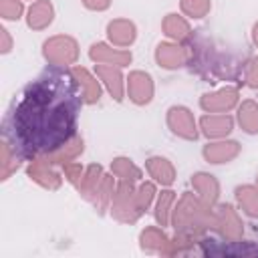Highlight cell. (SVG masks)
Returning a JSON list of instances; mask_svg holds the SVG:
<instances>
[{"label":"cell","mask_w":258,"mask_h":258,"mask_svg":"<svg viewBox=\"0 0 258 258\" xmlns=\"http://www.w3.org/2000/svg\"><path fill=\"white\" fill-rule=\"evenodd\" d=\"M89 58L95 62V64H113V67H129L133 62V52L129 48H119V46H113L111 42L107 40H97L89 46Z\"/></svg>","instance_id":"11"},{"label":"cell","mask_w":258,"mask_h":258,"mask_svg":"<svg viewBox=\"0 0 258 258\" xmlns=\"http://www.w3.org/2000/svg\"><path fill=\"white\" fill-rule=\"evenodd\" d=\"M24 2H26V0H24ZM28 2H34V0H28Z\"/></svg>","instance_id":"39"},{"label":"cell","mask_w":258,"mask_h":258,"mask_svg":"<svg viewBox=\"0 0 258 258\" xmlns=\"http://www.w3.org/2000/svg\"><path fill=\"white\" fill-rule=\"evenodd\" d=\"M24 161L26 159L6 139L0 141V181H8L10 175L16 173Z\"/></svg>","instance_id":"27"},{"label":"cell","mask_w":258,"mask_h":258,"mask_svg":"<svg viewBox=\"0 0 258 258\" xmlns=\"http://www.w3.org/2000/svg\"><path fill=\"white\" fill-rule=\"evenodd\" d=\"M242 101L240 97V85H224L214 91H208L200 97L198 105L204 113H232L236 111L238 103Z\"/></svg>","instance_id":"8"},{"label":"cell","mask_w":258,"mask_h":258,"mask_svg":"<svg viewBox=\"0 0 258 258\" xmlns=\"http://www.w3.org/2000/svg\"><path fill=\"white\" fill-rule=\"evenodd\" d=\"M165 125L173 137L183 141H198L202 135L194 111L185 105H171L165 111Z\"/></svg>","instance_id":"6"},{"label":"cell","mask_w":258,"mask_h":258,"mask_svg":"<svg viewBox=\"0 0 258 258\" xmlns=\"http://www.w3.org/2000/svg\"><path fill=\"white\" fill-rule=\"evenodd\" d=\"M12 48H14V38H12L10 30L6 26H0V54L6 56L12 52Z\"/></svg>","instance_id":"35"},{"label":"cell","mask_w":258,"mask_h":258,"mask_svg":"<svg viewBox=\"0 0 258 258\" xmlns=\"http://www.w3.org/2000/svg\"><path fill=\"white\" fill-rule=\"evenodd\" d=\"M214 232L224 242H238L244 236V222L240 210L234 204L214 206Z\"/></svg>","instance_id":"7"},{"label":"cell","mask_w":258,"mask_h":258,"mask_svg":"<svg viewBox=\"0 0 258 258\" xmlns=\"http://www.w3.org/2000/svg\"><path fill=\"white\" fill-rule=\"evenodd\" d=\"M153 60L163 71H177L181 67H187V62H189L187 44L165 38V40L157 42V46L153 50Z\"/></svg>","instance_id":"10"},{"label":"cell","mask_w":258,"mask_h":258,"mask_svg":"<svg viewBox=\"0 0 258 258\" xmlns=\"http://www.w3.org/2000/svg\"><path fill=\"white\" fill-rule=\"evenodd\" d=\"M40 54L48 67H64L71 69L77 64L81 56V46L79 40L71 34H52L44 38Z\"/></svg>","instance_id":"3"},{"label":"cell","mask_w":258,"mask_h":258,"mask_svg":"<svg viewBox=\"0 0 258 258\" xmlns=\"http://www.w3.org/2000/svg\"><path fill=\"white\" fill-rule=\"evenodd\" d=\"M157 187H159V185H157L153 179H141V181H137V185H135V196H137V202H139V208H141L143 214L153 208V202H155V198H157V194H159Z\"/></svg>","instance_id":"30"},{"label":"cell","mask_w":258,"mask_h":258,"mask_svg":"<svg viewBox=\"0 0 258 258\" xmlns=\"http://www.w3.org/2000/svg\"><path fill=\"white\" fill-rule=\"evenodd\" d=\"M115 189H117V177L113 173H105L103 181H101V185H99V189H97V194H95V198L91 202V206L95 208L97 214L103 216L105 212H109L113 196H115Z\"/></svg>","instance_id":"28"},{"label":"cell","mask_w":258,"mask_h":258,"mask_svg":"<svg viewBox=\"0 0 258 258\" xmlns=\"http://www.w3.org/2000/svg\"><path fill=\"white\" fill-rule=\"evenodd\" d=\"M54 16H56V10H54V4L50 0H34L26 8L24 22L30 30L42 32L54 22Z\"/></svg>","instance_id":"18"},{"label":"cell","mask_w":258,"mask_h":258,"mask_svg":"<svg viewBox=\"0 0 258 258\" xmlns=\"http://www.w3.org/2000/svg\"><path fill=\"white\" fill-rule=\"evenodd\" d=\"M24 0H0V18L4 22H18L26 14Z\"/></svg>","instance_id":"32"},{"label":"cell","mask_w":258,"mask_h":258,"mask_svg":"<svg viewBox=\"0 0 258 258\" xmlns=\"http://www.w3.org/2000/svg\"><path fill=\"white\" fill-rule=\"evenodd\" d=\"M95 75L99 77V81L103 83V89L109 93V97L115 103H123L127 99L125 95V77L121 67H113V64H95Z\"/></svg>","instance_id":"15"},{"label":"cell","mask_w":258,"mask_h":258,"mask_svg":"<svg viewBox=\"0 0 258 258\" xmlns=\"http://www.w3.org/2000/svg\"><path fill=\"white\" fill-rule=\"evenodd\" d=\"M250 38H252V44L258 48V20L252 24V30H250Z\"/></svg>","instance_id":"37"},{"label":"cell","mask_w":258,"mask_h":258,"mask_svg":"<svg viewBox=\"0 0 258 258\" xmlns=\"http://www.w3.org/2000/svg\"><path fill=\"white\" fill-rule=\"evenodd\" d=\"M83 151H85V139L81 137V135H75L69 143H64L60 149H56V151H52V153H48V157L56 163V165H64V163H69V161H77L81 155H83Z\"/></svg>","instance_id":"29"},{"label":"cell","mask_w":258,"mask_h":258,"mask_svg":"<svg viewBox=\"0 0 258 258\" xmlns=\"http://www.w3.org/2000/svg\"><path fill=\"white\" fill-rule=\"evenodd\" d=\"M254 183H256V185H258V173H256V179H254Z\"/></svg>","instance_id":"38"},{"label":"cell","mask_w":258,"mask_h":258,"mask_svg":"<svg viewBox=\"0 0 258 258\" xmlns=\"http://www.w3.org/2000/svg\"><path fill=\"white\" fill-rule=\"evenodd\" d=\"M179 12L189 20H204L212 12V0H179Z\"/></svg>","instance_id":"31"},{"label":"cell","mask_w":258,"mask_h":258,"mask_svg":"<svg viewBox=\"0 0 258 258\" xmlns=\"http://www.w3.org/2000/svg\"><path fill=\"white\" fill-rule=\"evenodd\" d=\"M83 171H85V165H83V163H79V161H69V163H64V165H62L64 181H69L73 187H77V183L81 181Z\"/></svg>","instance_id":"34"},{"label":"cell","mask_w":258,"mask_h":258,"mask_svg":"<svg viewBox=\"0 0 258 258\" xmlns=\"http://www.w3.org/2000/svg\"><path fill=\"white\" fill-rule=\"evenodd\" d=\"M161 32L167 40H175V42H187L194 36V28H191V20L185 18L181 12H167L161 18Z\"/></svg>","instance_id":"19"},{"label":"cell","mask_w":258,"mask_h":258,"mask_svg":"<svg viewBox=\"0 0 258 258\" xmlns=\"http://www.w3.org/2000/svg\"><path fill=\"white\" fill-rule=\"evenodd\" d=\"M125 95L137 107L149 105L155 97V81H153L151 73H147L143 69L129 71V75L125 77Z\"/></svg>","instance_id":"9"},{"label":"cell","mask_w":258,"mask_h":258,"mask_svg":"<svg viewBox=\"0 0 258 258\" xmlns=\"http://www.w3.org/2000/svg\"><path fill=\"white\" fill-rule=\"evenodd\" d=\"M81 4L91 12H105L111 8L113 0H81Z\"/></svg>","instance_id":"36"},{"label":"cell","mask_w":258,"mask_h":258,"mask_svg":"<svg viewBox=\"0 0 258 258\" xmlns=\"http://www.w3.org/2000/svg\"><path fill=\"white\" fill-rule=\"evenodd\" d=\"M236 208L250 220L258 218V185L256 183H240L234 187Z\"/></svg>","instance_id":"23"},{"label":"cell","mask_w":258,"mask_h":258,"mask_svg":"<svg viewBox=\"0 0 258 258\" xmlns=\"http://www.w3.org/2000/svg\"><path fill=\"white\" fill-rule=\"evenodd\" d=\"M71 69H73V75L79 81L85 105H97L101 101L105 89H103V83L99 81V77L95 75V71H89L87 67H81V64H75Z\"/></svg>","instance_id":"20"},{"label":"cell","mask_w":258,"mask_h":258,"mask_svg":"<svg viewBox=\"0 0 258 258\" xmlns=\"http://www.w3.org/2000/svg\"><path fill=\"white\" fill-rule=\"evenodd\" d=\"M26 177L36 183L42 189L48 191H56L60 189L64 175H62V167L56 165L48 155H38L32 157L30 161H26Z\"/></svg>","instance_id":"5"},{"label":"cell","mask_w":258,"mask_h":258,"mask_svg":"<svg viewBox=\"0 0 258 258\" xmlns=\"http://www.w3.org/2000/svg\"><path fill=\"white\" fill-rule=\"evenodd\" d=\"M135 185L137 183H129V181H119L117 179V189L109 208V214L115 222L119 224H135L139 222V218L143 216L137 196H135Z\"/></svg>","instance_id":"4"},{"label":"cell","mask_w":258,"mask_h":258,"mask_svg":"<svg viewBox=\"0 0 258 258\" xmlns=\"http://www.w3.org/2000/svg\"><path fill=\"white\" fill-rule=\"evenodd\" d=\"M111 173L119 179V181H129V183H137L143 179V169L127 155H117L111 159V165H109Z\"/></svg>","instance_id":"26"},{"label":"cell","mask_w":258,"mask_h":258,"mask_svg":"<svg viewBox=\"0 0 258 258\" xmlns=\"http://www.w3.org/2000/svg\"><path fill=\"white\" fill-rule=\"evenodd\" d=\"M200 125V133L208 139H226L232 135L234 127H236V117L232 113H204L198 119Z\"/></svg>","instance_id":"12"},{"label":"cell","mask_w":258,"mask_h":258,"mask_svg":"<svg viewBox=\"0 0 258 258\" xmlns=\"http://www.w3.org/2000/svg\"><path fill=\"white\" fill-rule=\"evenodd\" d=\"M169 226L179 234L202 238L214 230V208L206 206L194 191H181L175 200Z\"/></svg>","instance_id":"2"},{"label":"cell","mask_w":258,"mask_h":258,"mask_svg":"<svg viewBox=\"0 0 258 258\" xmlns=\"http://www.w3.org/2000/svg\"><path fill=\"white\" fill-rule=\"evenodd\" d=\"M169 240H171V236H167L165 228H161L159 224L145 226L139 232V248L143 252H147V254H161V256H165Z\"/></svg>","instance_id":"21"},{"label":"cell","mask_w":258,"mask_h":258,"mask_svg":"<svg viewBox=\"0 0 258 258\" xmlns=\"http://www.w3.org/2000/svg\"><path fill=\"white\" fill-rule=\"evenodd\" d=\"M175 200H177V194H175L171 187H161V191L157 194V198H155L151 210H153L155 222H157L161 228H167V226L171 224V212H173Z\"/></svg>","instance_id":"25"},{"label":"cell","mask_w":258,"mask_h":258,"mask_svg":"<svg viewBox=\"0 0 258 258\" xmlns=\"http://www.w3.org/2000/svg\"><path fill=\"white\" fill-rule=\"evenodd\" d=\"M240 153H242L240 141L230 139V137L208 141L202 147V157L210 165H226V163H232Z\"/></svg>","instance_id":"13"},{"label":"cell","mask_w":258,"mask_h":258,"mask_svg":"<svg viewBox=\"0 0 258 258\" xmlns=\"http://www.w3.org/2000/svg\"><path fill=\"white\" fill-rule=\"evenodd\" d=\"M236 125L246 135H258V99H242L236 107Z\"/></svg>","instance_id":"24"},{"label":"cell","mask_w":258,"mask_h":258,"mask_svg":"<svg viewBox=\"0 0 258 258\" xmlns=\"http://www.w3.org/2000/svg\"><path fill=\"white\" fill-rule=\"evenodd\" d=\"M189 185L194 189V194L210 208H214L216 204H220V194H222V187H220V181L214 173L210 171H196L191 173L189 177Z\"/></svg>","instance_id":"16"},{"label":"cell","mask_w":258,"mask_h":258,"mask_svg":"<svg viewBox=\"0 0 258 258\" xmlns=\"http://www.w3.org/2000/svg\"><path fill=\"white\" fill-rule=\"evenodd\" d=\"M248 87L258 91V54L250 56L242 64V75H240V87Z\"/></svg>","instance_id":"33"},{"label":"cell","mask_w":258,"mask_h":258,"mask_svg":"<svg viewBox=\"0 0 258 258\" xmlns=\"http://www.w3.org/2000/svg\"><path fill=\"white\" fill-rule=\"evenodd\" d=\"M103 175H105V169H103L101 163H89V165H85L83 177H81V181L75 187L77 194L85 202L91 204L93 198H95V194H97V189H99V185H101V181H103Z\"/></svg>","instance_id":"22"},{"label":"cell","mask_w":258,"mask_h":258,"mask_svg":"<svg viewBox=\"0 0 258 258\" xmlns=\"http://www.w3.org/2000/svg\"><path fill=\"white\" fill-rule=\"evenodd\" d=\"M145 171L159 187H171L177 179V169L173 161L165 155H149L145 159Z\"/></svg>","instance_id":"17"},{"label":"cell","mask_w":258,"mask_h":258,"mask_svg":"<svg viewBox=\"0 0 258 258\" xmlns=\"http://www.w3.org/2000/svg\"><path fill=\"white\" fill-rule=\"evenodd\" d=\"M83 105V93L73 69L46 64L8 107L2 119V139L26 161L48 155L79 135Z\"/></svg>","instance_id":"1"},{"label":"cell","mask_w":258,"mask_h":258,"mask_svg":"<svg viewBox=\"0 0 258 258\" xmlns=\"http://www.w3.org/2000/svg\"><path fill=\"white\" fill-rule=\"evenodd\" d=\"M105 36H107V42H111L113 46L131 48L137 40V24L125 16L111 18L105 26Z\"/></svg>","instance_id":"14"}]
</instances>
